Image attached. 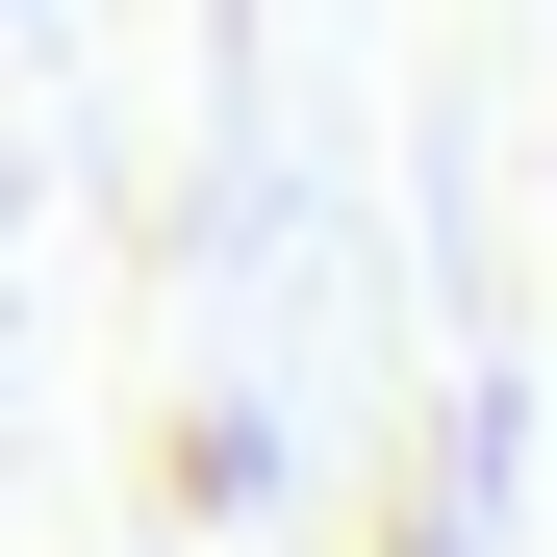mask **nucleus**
Wrapping results in <instances>:
<instances>
[{"mask_svg": "<svg viewBox=\"0 0 557 557\" xmlns=\"http://www.w3.org/2000/svg\"><path fill=\"white\" fill-rule=\"evenodd\" d=\"M253 482H278V431H253V406H177V431H152V507H177V532H228Z\"/></svg>", "mask_w": 557, "mask_h": 557, "instance_id": "f257e3e1", "label": "nucleus"}]
</instances>
